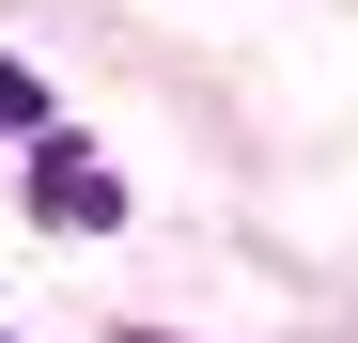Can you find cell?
<instances>
[{
	"mask_svg": "<svg viewBox=\"0 0 358 343\" xmlns=\"http://www.w3.org/2000/svg\"><path fill=\"white\" fill-rule=\"evenodd\" d=\"M31 218H47V234H125V172L47 125V141H31Z\"/></svg>",
	"mask_w": 358,
	"mask_h": 343,
	"instance_id": "1",
	"label": "cell"
},
{
	"mask_svg": "<svg viewBox=\"0 0 358 343\" xmlns=\"http://www.w3.org/2000/svg\"><path fill=\"white\" fill-rule=\"evenodd\" d=\"M0 125H16V141H47V78H31V63H0Z\"/></svg>",
	"mask_w": 358,
	"mask_h": 343,
	"instance_id": "2",
	"label": "cell"
},
{
	"mask_svg": "<svg viewBox=\"0 0 358 343\" xmlns=\"http://www.w3.org/2000/svg\"><path fill=\"white\" fill-rule=\"evenodd\" d=\"M109 343H171V328H109Z\"/></svg>",
	"mask_w": 358,
	"mask_h": 343,
	"instance_id": "3",
	"label": "cell"
}]
</instances>
